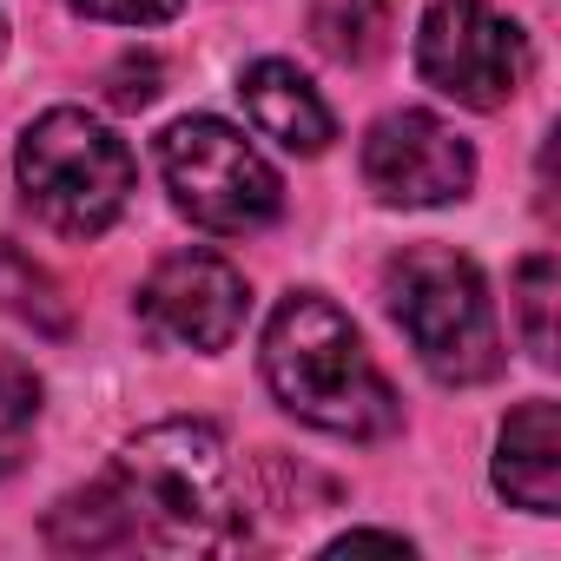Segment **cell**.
<instances>
[{
	"instance_id": "6da1fadb",
	"label": "cell",
	"mask_w": 561,
	"mask_h": 561,
	"mask_svg": "<svg viewBox=\"0 0 561 561\" xmlns=\"http://www.w3.org/2000/svg\"><path fill=\"white\" fill-rule=\"evenodd\" d=\"M41 535L54 554H231L251 541V508L231 443L198 416H172L139 430L106 476L60 495Z\"/></svg>"
},
{
	"instance_id": "7a4b0ae2",
	"label": "cell",
	"mask_w": 561,
	"mask_h": 561,
	"mask_svg": "<svg viewBox=\"0 0 561 561\" xmlns=\"http://www.w3.org/2000/svg\"><path fill=\"white\" fill-rule=\"evenodd\" d=\"M257 364H264V383H271L277 410L324 430V436L383 443L403 423V403H397L390 377L377 370L357 324L324 291H291L271 311Z\"/></svg>"
},
{
	"instance_id": "3957f363",
	"label": "cell",
	"mask_w": 561,
	"mask_h": 561,
	"mask_svg": "<svg viewBox=\"0 0 561 561\" xmlns=\"http://www.w3.org/2000/svg\"><path fill=\"white\" fill-rule=\"evenodd\" d=\"M383 305L410 337L416 364L436 383H489L502 377V324L482 271L449 244H410L383 264Z\"/></svg>"
},
{
	"instance_id": "277c9868",
	"label": "cell",
	"mask_w": 561,
	"mask_h": 561,
	"mask_svg": "<svg viewBox=\"0 0 561 561\" xmlns=\"http://www.w3.org/2000/svg\"><path fill=\"white\" fill-rule=\"evenodd\" d=\"M14 172H21V198L27 211L87 244V238H106L139 185V165H133V146L100 126L93 113L80 106H54L41 113L27 133H21V152H14Z\"/></svg>"
},
{
	"instance_id": "5b68a950",
	"label": "cell",
	"mask_w": 561,
	"mask_h": 561,
	"mask_svg": "<svg viewBox=\"0 0 561 561\" xmlns=\"http://www.w3.org/2000/svg\"><path fill=\"white\" fill-rule=\"evenodd\" d=\"M159 172L172 205L211 238H251L285 211V179L264 165V152L238 126L211 113L172 119L159 133Z\"/></svg>"
},
{
	"instance_id": "8992f818",
	"label": "cell",
	"mask_w": 561,
	"mask_h": 561,
	"mask_svg": "<svg viewBox=\"0 0 561 561\" xmlns=\"http://www.w3.org/2000/svg\"><path fill=\"white\" fill-rule=\"evenodd\" d=\"M535 54H528V34L489 8V0H430V14L416 27V73L469 106V113H502L522 80H528Z\"/></svg>"
},
{
	"instance_id": "52a82bcc",
	"label": "cell",
	"mask_w": 561,
	"mask_h": 561,
	"mask_svg": "<svg viewBox=\"0 0 561 561\" xmlns=\"http://www.w3.org/2000/svg\"><path fill=\"white\" fill-rule=\"evenodd\" d=\"M133 318L159 351L218 357V351H231V337L251 318V285L218 251H172V257H159L146 271V285L133 298Z\"/></svg>"
},
{
	"instance_id": "ba28073f",
	"label": "cell",
	"mask_w": 561,
	"mask_h": 561,
	"mask_svg": "<svg viewBox=\"0 0 561 561\" xmlns=\"http://www.w3.org/2000/svg\"><path fill=\"white\" fill-rule=\"evenodd\" d=\"M364 185L383 198V205H403V211H430V205H456L469 198L476 185V146L423 113V106H403V113H383L370 133H364Z\"/></svg>"
},
{
	"instance_id": "9c48e42d",
	"label": "cell",
	"mask_w": 561,
	"mask_h": 561,
	"mask_svg": "<svg viewBox=\"0 0 561 561\" xmlns=\"http://www.w3.org/2000/svg\"><path fill=\"white\" fill-rule=\"evenodd\" d=\"M495 495L528 515L561 508V403L528 397L495 436Z\"/></svg>"
},
{
	"instance_id": "30bf717a",
	"label": "cell",
	"mask_w": 561,
	"mask_h": 561,
	"mask_svg": "<svg viewBox=\"0 0 561 561\" xmlns=\"http://www.w3.org/2000/svg\"><path fill=\"white\" fill-rule=\"evenodd\" d=\"M238 93H244L251 126L264 139H277L285 152H305L311 159V152H324L337 139V113L324 106V93L291 60H251L244 80H238Z\"/></svg>"
},
{
	"instance_id": "8fae6325",
	"label": "cell",
	"mask_w": 561,
	"mask_h": 561,
	"mask_svg": "<svg viewBox=\"0 0 561 561\" xmlns=\"http://www.w3.org/2000/svg\"><path fill=\"white\" fill-rule=\"evenodd\" d=\"M390 27H397V0H318L311 8V41L344 67H370L390 47Z\"/></svg>"
},
{
	"instance_id": "7c38bea8",
	"label": "cell",
	"mask_w": 561,
	"mask_h": 561,
	"mask_svg": "<svg viewBox=\"0 0 561 561\" xmlns=\"http://www.w3.org/2000/svg\"><path fill=\"white\" fill-rule=\"evenodd\" d=\"M0 311L34 324L41 337H67L73 331V311H67V298L54 285V271L34 264L14 238H0Z\"/></svg>"
},
{
	"instance_id": "4fadbf2b",
	"label": "cell",
	"mask_w": 561,
	"mask_h": 561,
	"mask_svg": "<svg viewBox=\"0 0 561 561\" xmlns=\"http://www.w3.org/2000/svg\"><path fill=\"white\" fill-rule=\"evenodd\" d=\"M34 423H41V377L14 351H0V476H14L27 462Z\"/></svg>"
},
{
	"instance_id": "5bb4252c",
	"label": "cell",
	"mask_w": 561,
	"mask_h": 561,
	"mask_svg": "<svg viewBox=\"0 0 561 561\" xmlns=\"http://www.w3.org/2000/svg\"><path fill=\"white\" fill-rule=\"evenodd\" d=\"M554 285H561L554 251L522 257V271H515V318H522V344H528L535 364H554Z\"/></svg>"
},
{
	"instance_id": "9a60e30c",
	"label": "cell",
	"mask_w": 561,
	"mask_h": 561,
	"mask_svg": "<svg viewBox=\"0 0 561 561\" xmlns=\"http://www.w3.org/2000/svg\"><path fill=\"white\" fill-rule=\"evenodd\" d=\"M159 80H165V67H159L152 54H126V60L106 73V100H113L119 113H139V106L159 100Z\"/></svg>"
},
{
	"instance_id": "2e32d148",
	"label": "cell",
	"mask_w": 561,
	"mask_h": 561,
	"mask_svg": "<svg viewBox=\"0 0 561 561\" xmlns=\"http://www.w3.org/2000/svg\"><path fill=\"white\" fill-rule=\"evenodd\" d=\"M185 0H73V14L87 21H113V27H165L179 21Z\"/></svg>"
},
{
	"instance_id": "e0dca14e",
	"label": "cell",
	"mask_w": 561,
	"mask_h": 561,
	"mask_svg": "<svg viewBox=\"0 0 561 561\" xmlns=\"http://www.w3.org/2000/svg\"><path fill=\"white\" fill-rule=\"evenodd\" d=\"M331 548H397V554H403L410 541H403V535H390V528H351V535H337Z\"/></svg>"
},
{
	"instance_id": "ac0fdd59",
	"label": "cell",
	"mask_w": 561,
	"mask_h": 561,
	"mask_svg": "<svg viewBox=\"0 0 561 561\" xmlns=\"http://www.w3.org/2000/svg\"><path fill=\"white\" fill-rule=\"evenodd\" d=\"M0 54H8V21H0Z\"/></svg>"
}]
</instances>
